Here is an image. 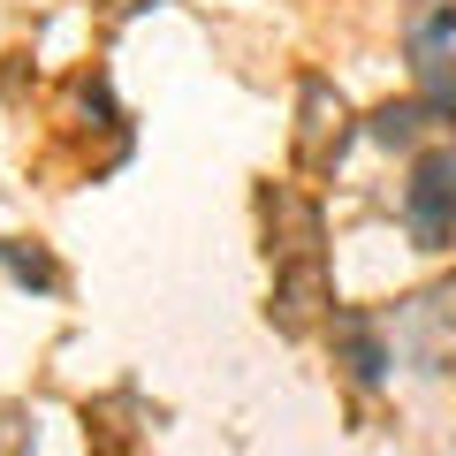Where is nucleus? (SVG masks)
Returning <instances> with one entry per match:
<instances>
[{"label": "nucleus", "instance_id": "obj_4", "mask_svg": "<svg viewBox=\"0 0 456 456\" xmlns=\"http://www.w3.org/2000/svg\"><path fill=\"white\" fill-rule=\"evenodd\" d=\"M0 266H8V274H16L23 289H38V297L53 289V259H46L38 244H8V236H0Z\"/></svg>", "mask_w": 456, "mask_h": 456}, {"label": "nucleus", "instance_id": "obj_5", "mask_svg": "<svg viewBox=\"0 0 456 456\" xmlns=\"http://www.w3.org/2000/svg\"><path fill=\"white\" fill-rule=\"evenodd\" d=\"M426 312H434V320H441V327H449V335H456V274L441 281L434 297H426Z\"/></svg>", "mask_w": 456, "mask_h": 456}, {"label": "nucleus", "instance_id": "obj_2", "mask_svg": "<svg viewBox=\"0 0 456 456\" xmlns=\"http://www.w3.org/2000/svg\"><path fill=\"white\" fill-rule=\"evenodd\" d=\"M335 365H350V380H358V388H380V380H388L395 350H388V335H380L373 312H358V305L335 312Z\"/></svg>", "mask_w": 456, "mask_h": 456}, {"label": "nucleus", "instance_id": "obj_3", "mask_svg": "<svg viewBox=\"0 0 456 456\" xmlns=\"http://www.w3.org/2000/svg\"><path fill=\"white\" fill-rule=\"evenodd\" d=\"M426 99H388V107L373 114V145H419V130H426Z\"/></svg>", "mask_w": 456, "mask_h": 456}, {"label": "nucleus", "instance_id": "obj_1", "mask_svg": "<svg viewBox=\"0 0 456 456\" xmlns=\"http://www.w3.org/2000/svg\"><path fill=\"white\" fill-rule=\"evenodd\" d=\"M403 228L419 251H449V236H456V145L419 152V167L403 183Z\"/></svg>", "mask_w": 456, "mask_h": 456}, {"label": "nucleus", "instance_id": "obj_6", "mask_svg": "<svg viewBox=\"0 0 456 456\" xmlns=\"http://www.w3.org/2000/svg\"><path fill=\"white\" fill-rule=\"evenodd\" d=\"M419 38H456V8H441V16H434V23H426V31H419Z\"/></svg>", "mask_w": 456, "mask_h": 456}]
</instances>
